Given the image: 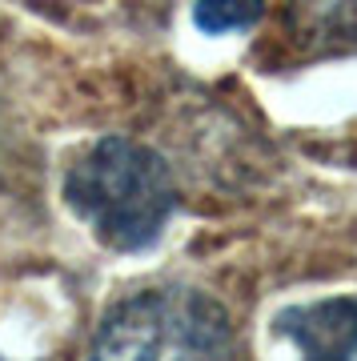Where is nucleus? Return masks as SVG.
I'll use <instances>...</instances> for the list:
<instances>
[{
    "label": "nucleus",
    "instance_id": "obj_1",
    "mask_svg": "<svg viewBox=\"0 0 357 361\" xmlns=\"http://www.w3.org/2000/svg\"><path fill=\"white\" fill-rule=\"evenodd\" d=\"M64 201L101 245L140 253L165 233L177 209L173 173L149 145L104 137L64 177Z\"/></svg>",
    "mask_w": 357,
    "mask_h": 361
},
{
    "label": "nucleus",
    "instance_id": "obj_3",
    "mask_svg": "<svg viewBox=\"0 0 357 361\" xmlns=\"http://www.w3.org/2000/svg\"><path fill=\"white\" fill-rule=\"evenodd\" d=\"M277 334L305 357H357V297H329L277 313Z\"/></svg>",
    "mask_w": 357,
    "mask_h": 361
},
{
    "label": "nucleus",
    "instance_id": "obj_2",
    "mask_svg": "<svg viewBox=\"0 0 357 361\" xmlns=\"http://www.w3.org/2000/svg\"><path fill=\"white\" fill-rule=\"evenodd\" d=\"M233 325L225 305L201 289H149L104 313L97 357H225Z\"/></svg>",
    "mask_w": 357,
    "mask_h": 361
},
{
    "label": "nucleus",
    "instance_id": "obj_4",
    "mask_svg": "<svg viewBox=\"0 0 357 361\" xmlns=\"http://www.w3.org/2000/svg\"><path fill=\"white\" fill-rule=\"evenodd\" d=\"M281 20L301 52L357 49V0H285Z\"/></svg>",
    "mask_w": 357,
    "mask_h": 361
},
{
    "label": "nucleus",
    "instance_id": "obj_5",
    "mask_svg": "<svg viewBox=\"0 0 357 361\" xmlns=\"http://www.w3.org/2000/svg\"><path fill=\"white\" fill-rule=\"evenodd\" d=\"M265 16V0H197L193 4V25L221 37V32H245Z\"/></svg>",
    "mask_w": 357,
    "mask_h": 361
}]
</instances>
